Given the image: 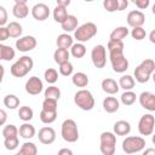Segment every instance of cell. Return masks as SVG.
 Here are the masks:
<instances>
[{
    "instance_id": "obj_1",
    "label": "cell",
    "mask_w": 155,
    "mask_h": 155,
    "mask_svg": "<svg viewBox=\"0 0 155 155\" xmlns=\"http://www.w3.org/2000/svg\"><path fill=\"white\" fill-rule=\"evenodd\" d=\"M33 67H34L33 58L29 56H22L17 62H15L11 65L10 71L15 78H23L33 69Z\"/></svg>"
},
{
    "instance_id": "obj_2",
    "label": "cell",
    "mask_w": 155,
    "mask_h": 155,
    "mask_svg": "<svg viewBox=\"0 0 155 155\" xmlns=\"http://www.w3.org/2000/svg\"><path fill=\"white\" fill-rule=\"evenodd\" d=\"M74 103L80 109L88 111V110H92L94 107V97L88 90L81 88L74 94Z\"/></svg>"
},
{
    "instance_id": "obj_3",
    "label": "cell",
    "mask_w": 155,
    "mask_h": 155,
    "mask_svg": "<svg viewBox=\"0 0 155 155\" xmlns=\"http://www.w3.org/2000/svg\"><path fill=\"white\" fill-rule=\"evenodd\" d=\"M97 34V25L93 22H86L76 28L74 31V39L78 42H86Z\"/></svg>"
},
{
    "instance_id": "obj_4",
    "label": "cell",
    "mask_w": 155,
    "mask_h": 155,
    "mask_svg": "<svg viewBox=\"0 0 155 155\" xmlns=\"http://www.w3.org/2000/svg\"><path fill=\"white\" fill-rule=\"evenodd\" d=\"M62 138L68 143H75L79 139V130L78 125L73 119H67L63 121L61 127Z\"/></svg>"
},
{
    "instance_id": "obj_5",
    "label": "cell",
    "mask_w": 155,
    "mask_h": 155,
    "mask_svg": "<svg viewBox=\"0 0 155 155\" xmlns=\"http://www.w3.org/2000/svg\"><path fill=\"white\" fill-rule=\"evenodd\" d=\"M145 147V139L139 136H132V137H126L122 140V150L126 154H134L139 153L144 149Z\"/></svg>"
},
{
    "instance_id": "obj_6",
    "label": "cell",
    "mask_w": 155,
    "mask_h": 155,
    "mask_svg": "<svg viewBox=\"0 0 155 155\" xmlns=\"http://www.w3.org/2000/svg\"><path fill=\"white\" fill-rule=\"evenodd\" d=\"M99 149L103 155H114L116 149V136L113 132H103L99 137Z\"/></svg>"
},
{
    "instance_id": "obj_7",
    "label": "cell",
    "mask_w": 155,
    "mask_h": 155,
    "mask_svg": "<svg viewBox=\"0 0 155 155\" xmlns=\"http://www.w3.org/2000/svg\"><path fill=\"white\" fill-rule=\"evenodd\" d=\"M109 59L115 73H125L128 69V61L124 52H109Z\"/></svg>"
},
{
    "instance_id": "obj_8",
    "label": "cell",
    "mask_w": 155,
    "mask_h": 155,
    "mask_svg": "<svg viewBox=\"0 0 155 155\" xmlns=\"http://www.w3.org/2000/svg\"><path fill=\"white\" fill-rule=\"evenodd\" d=\"M91 59L96 68H104L107 64V48L103 45H96L91 51Z\"/></svg>"
},
{
    "instance_id": "obj_9",
    "label": "cell",
    "mask_w": 155,
    "mask_h": 155,
    "mask_svg": "<svg viewBox=\"0 0 155 155\" xmlns=\"http://www.w3.org/2000/svg\"><path fill=\"white\" fill-rule=\"evenodd\" d=\"M155 116L151 114H144L138 121V131L142 136H150L154 133Z\"/></svg>"
},
{
    "instance_id": "obj_10",
    "label": "cell",
    "mask_w": 155,
    "mask_h": 155,
    "mask_svg": "<svg viewBox=\"0 0 155 155\" xmlns=\"http://www.w3.org/2000/svg\"><path fill=\"white\" fill-rule=\"evenodd\" d=\"M36 39L31 35H25L16 41V48L21 52H29L36 47Z\"/></svg>"
},
{
    "instance_id": "obj_11",
    "label": "cell",
    "mask_w": 155,
    "mask_h": 155,
    "mask_svg": "<svg viewBox=\"0 0 155 155\" xmlns=\"http://www.w3.org/2000/svg\"><path fill=\"white\" fill-rule=\"evenodd\" d=\"M44 90V84L40 80V78L38 76H30L27 82H25V92L31 94V96H36L40 94Z\"/></svg>"
},
{
    "instance_id": "obj_12",
    "label": "cell",
    "mask_w": 155,
    "mask_h": 155,
    "mask_svg": "<svg viewBox=\"0 0 155 155\" xmlns=\"http://www.w3.org/2000/svg\"><path fill=\"white\" fill-rule=\"evenodd\" d=\"M31 16L34 17V19L39 21V22H42L45 19L48 18L50 16V8L46 4H42V2H39V4H35L33 7H31Z\"/></svg>"
},
{
    "instance_id": "obj_13",
    "label": "cell",
    "mask_w": 155,
    "mask_h": 155,
    "mask_svg": "<svg viewBox=\"0 0 155 155\" xmlns=\"http://www.w3.org/2000/svg\"><path fill=\"white\" fill-rule=\"evenodd\" d=\"M38 138L42 144H46V145L52 144L56 140V131L50 126H45L39 130Z\"/></svg>"
},
{
    "instance_id": "obj_14",
    "label": "cell",
    "mask_w": 155,
    "mask_h": 155,
    "mask_svg": "<svg viewBox=\"0 0 155 155\" xmlns=\"http://www.w3.org/2000/svg\"><path fill=\"white\" fill-rule=\"evenodd\" d=\"M126 19H127V24L130 27H132V28H134V27H143V24L145 23V16L139 10H133V11L128 12Z\"/></svg>"
},
{
    "instance_id": "obj_15",
    "label": "cell",
    "mask_w": 155,
    "mask_h": 155,
    "mask_svg": "<svg viewBox=\"0 0 155 155\" xmlns=\"http://www.w3.org/2000/svg\"><path fill=\"white\" fill-rule=\"evenodd\" d=\"M139 104L149 111H155V94L151 92H142L139 94Z\"/></svg>"
},
{
    "instance_id": "obj_16",
    "label": "cell",
    "mask_w": 155,
    "mask_h": 155,
    "mask_svg": "<svg viewBox=\"0 0 155 155\" xmlns=\"http://www.w3.org/2000/svg\"><path fill=\"white\" fill-rule=\"evenodd\" d=\"M133 74H134V79H136V81L139 82V84H145V82H148L149 79L151 78V74H150V73H149L142 64H139V65L136 67Z\"/></svg>"
},
{
    "instance_id": "obj_17",
    "label": "cell",
    "mask_w": 155,
    "mask_h": 155,
    "mask_svg": "<svg viewBox=\"0 0 155 155\" xmlns=\"http://www.w3.org/2000/svg\"><path fill=\"white\" fill-rule=\"evenodd\" d=\"M119 88H120L119 82H116L111 78H107V79H104L102 81V90L105 93H108V94H115V93H117L119 92Z\"/></svg>"
},
{
    "instance_id": "obj_18",
    "label": "cell",
    "mask_w": 155,
    "mask_h": 155,
    "mask_svg": "<svg viewBox=\"0 0 155 155\" xmlns=\"http://www.w3.org/2000/svg\"><path fill=\"white\" fill-rule=\"evenodd\" d=\"M131 132V124L126 120H119L114 124V133L116 136H127Z\"/></svg>"
},
{
    "instance_id": "obj_19",
    "label": "cell",
    "mask_w": 155,
    "mask_h": 155,
    "mask_svg": "<svg viewBox=\"0 0 155 155\" xmlns=\"http://www.w3.org/2000/svg\"><path fill=\"white\" fill-rule=\"evenodd\" d=\"M119 108H120V102L115 97H105L103 99V109L107 113L113 114V113L117 111Z\"/></svg>"
},
{
    "instance_id": "obj_20",
    "label": "cell",
    "mask_w": 155,
    "mask_h": 155,
    "mask_svg": "<svg viewBox=\"0 0 155 155\" xmlns=\"http://www.w3.org/2000/svg\"><path fill=\"white\" fill-rule=\"evenodd\" d=\"M35 133H36V130H35V127H34L31 124H29V121H28V122H24V124L21 125V127H19V136H21L22 138H24V139H30V138H33V137L35 136Z\"/></svg>"
},
{
    "instance_id": "obj_21",
    "label": "cell",
    "mask_w": 155,
    "mask_h": 155,
    "mask_svg": "<svg viewBox=\"0 0 155 155\" xmlns=\"http://www.w3.org/2000/svg\"><path fill=\"white\" fill-rule=\"evenodd\" d=\"M61 27L64 31L67 33H70V31H75L76 28H78V18L74 16V15H69L65 21L63 23H61Z\"/></svg>"
},
{
    "instance_id": "obj_22",
    "label": "cell",
    "mask_w": 155,
    "mask_h": 155,
    "mask_svg": "<svg viewBox=\"0 0 155 155\" xmlns=\"http://www.w3.org/2000/svg\"><path fill=\"white\" fill-rule=\"evenodd\" d=\"M56 44H57V47H63V48H70L74 44V39L73 36H70L68 33H63L61 35L57 36V40H56Z\"/></svg>"
},
{
    "instance_id": "obj_23",
    "label": "cell",
    "mask_w": 155,
    "mask_h": 155,
    "mask_svg": "<svg viewBox=\"0 0 155 155\" xmlns=\"http://www.w3.org/2000/svg\"><path fill=\"white\" fill-rule=\"evenodd\" d=\"M71 82L73 85H75L76 87H86L90 82L88 80V76L82 73V71H78L75 74H73V78H71Z\"/></svg>"
},
{
    "instance_id": "obj_24",
    "label": "cell",
    "mask_w": 155,
    "mask_h": 155,
    "mask_svg": "<svg viewBox=\"0 0 155 155\" xmlns=\"http://www.w3.org/2000/svg\"><path fill=\"white\" fill-rule=\"evenodd\" d=\"M12 13L16 18H25L29 15V7L27 6V4H15V6L12 7Z\"/></svg>"
},
{
    "instance_id": "obj_25",
    "label": "cell",
    "mask_w": 155,
    "mask_h": 155,
    "mask_svg": "<svg viewBox=\"0 0 155 155\" xmlns=\"http://www.w3.org/2000/svg\"><path fill=\"white\" fill-rule=\"evenodd\" d=\"M69 57H70V52L68 51V48H63V47H58L53 53V58L57 64L69 61Z\"/></svg>"
},
{
    "instance_id": "obj_26",
    "label": "cell",
    "mask_w": 155,
    "mask_h": 155,
    "mask_svg": "<svg viewBox=\"0 0 155 155\" xmlns=\"http://www.w3.org/2000/svg\"><path fill=\"white\" fill-rule=\"evenodd\" d=\"M15 56H16V52H15V50L11 46L0 44V59H2V61H11V59L15 58Z\"/></svg>"
},
{
    "instance_id": "obj_27",
    "label": "cell",
    "mask_w": 155,
    "mask_h": 155,
    "mask_svg": "<svg viewBox=\"0 0 155 155\" xmlns=\"http://www.w3.org/2000/svg\"><path fill=\"white\" fill-rule=\"evenodd\" d=\"M130 34L128 29L126 27H116L109 35V39L110 40H120L122 41L127 35Z\"/></svg>"
},
{
    "instance_id": "obj_28",
    "label": "cell",
    "mask_w": 155,
    "mask_h": 155,
    "mask_svg": "<svg viewBox=\"0 0 155 155\" xmlns=\"http://www.w3.org/2000/svg\"><path fill=\"white\" fill-rule=\"evenodd\" d=\"M68 16H69V15H68L67 7L59 6V5H57V6L54 7V10H53V19H54L57 23H63Z\"/></svg>"
},
{
    "instance_id": "obj_29",
    "label": "cell",
    "mask_w": 155,
    "mask_h": 155,
    "mask_svg": "<svg viewBox=\"0 0 155 155\" xmlns=\"http://www.w3.org/2000/svg\"><path fill=\"white\" fill-rule=\"evenodd\" d=\"M134 78H132L131 75H122L120 79H119V86L120 88H124L125 91H128V90H132L134 87Z\"/></svg>"
},
{
    "instance_id": "obj_30",
    "label": "cell",
    "mask_w": 155,
    "mask_h": 155,
    "mask_svg": "<svg viewBox=\"0 0 155 155\" xmlns=\"http://www.w3.org/2000/svg\"><path fill=\"white\" fill-rule=\"evenodd\" d=\"M38 154V148L33 142H25L22 144L18 155H36Z\"/></svg>"
},
{
    "instance_id": "obj_31",
    "label": "cell",
    "mask_w": 155,
    "mask_h": 155,
    "mask_svg": "<svg viewBox=\"0 0 155 155\" xmlns=\"http://www.w3.org/2000/svg\"><path fill=\"white\" fill-rule=\"evenodd\" d=\"M56 119H57V111H51V110L41 109V111H40V120H41V122H44L46 125H50V124L54 122Z\"/></svg>"
},
{
    "instance_id": "obj_32",
    "label": "cell",
    "mask_w": 155,
    "mask_h": 155,
    "mask_svg": "<svg viewBox=\"0 0 155 155\" xmlns=\"http://www.w3.org/2000/svg\"><path fill=\"white\" fill-rule=\"evenodd\" d=\"M70 54L75 58H82L86 54V47H85L84 42L73 44V46L70 47Z\"/></svg>"
},
{
    "instance_id": "obj_33",
    "label": "cell",
    "mask_w": 155,
    "mask_h": 155,
    "mask_svg": "<svg viewBox=\"0 0 155 155\" xmlns=\"http://www.w3.org/2000/svg\"><path fill=\"white\" fill-rule=\"evenodd\" d=\"M18 116H19V119H21L22 121L28 122V121H30V120L33 119L34 111H33V109H31L30 107L23 105V107H21L19 110H18Z\"/></svg>"
},
{
    "instance_id": "obj_34",
    "label": "cell",
    "mask_w": 155,
    "mask_h": 155,
    "mask_svg": "<svg viewBox=\"0 0 155 155\" xmlns=\"http://www.w3.org/2000/svg\"><path fill=\"white\" fill-rule=\"evenodd\" d=\"M7 29L10 33V38H21L22 35V25L18 22H10L7 24Z\"/></svg>"
},
{
    "instance_id": "obj_35",
    "label": "cell",
    "mask_w": 155,
    "mask_h": 155,
    "mask_svg": "<svg viewBox=\"0 0 155 155\" xmlns=\"http://www.w3.org/2000/svg\"><path fill=\"white\" fill-rule=\"evenodd\" d=\"M120 99H121V103L124 104V105H132L134 102H136V99H137V96H136V93L132 91V90H128V91H125L122 94H121V97H120Z\"/></svg>"
},
{
    "instance_id": "obj_36",
    "label": "cell",
    "mask_w": 155,
    "mask_h": 155,
    "mask_svg": "<svg viewBox=\"0 0 155 155\" xmlns=\"http://www.w3.org/2000/svg\"><path fill=\"white\" fill-rule=\"evenodd\" d=\"M4 105L13 110L17 107H19V98L16 94H7L4 97Z\"/></svg>"
},
{
    "instance_id": "obj_37",
    "label": "cell",
    "mask_w": 155,
    "mask_h": 155,
    "mask_svg": "<svg viewBox=\"0 0 155 155\" xmlns=\"http://www.w3.org/2000/svg\"><path fill=\"white\" fill-rule=\"evenodd\" d=\"M44 78H45V80H46L47 84L53 85V84H56L57 80H58V71H57L56 69H53V68H48V69L45 70Z\"/></svg>"
},
{
    "instance_id": "obj_38",
    "label": "cell",
    "mask_w": 155,
    "mask_h": 155,
    "mask_svg": "<svg viewBox=\"0 0 155 155\" xmlns=\"http://www.w3.org/2000/svg\"><path fill=\"white\" fill-rule=\"evenodd\" d=\"M107 47L109 52H124L125 45H124V41H120V40H109Z\"/></svg>"
},
{
    "instance_id": "obj_39",
    "label": "cell",
    "mask_w": 155,
    "mask_h": 155,
    "mask_svg": "<svg viewBox=\"0 0 155 155\" xmlns=\"http://www.w3.org/2000/svg\"><path fill=\"white\" fill-rule=\"evenodd\" d=\"M45 98H53V99L58 101L61 98V90L57 86H54V85L48 86L45 90Z\"/></svg>"
},
{
    "instance_id": "obj_40",
    "label": "cell",
    "mask_w": 155,
    "mask_h": 155,
    "mask_svg": "<svg viewBox=\"0 0 155 155\" xmlns=\"http://www.w3.org/2000/svg\"><path fill=\"white\" fill-rule=\"evenodd\" d=\"M59 65V74L61 75H63V76H70L71 74H73V70H74V67H73V64L69 62V61H67V62H63V63H61V64H58Z\"/></svg>"
},
{
    "instance_id": "obj_41",
    "label": "cell",
    "mask_w": 155,
    "mask_h": 155,
    "mask_svg": "<svg viewBox=\"0 0 155 155\" xmlns=\"http://www.w3.org/2000/svg\"><path fill=\"white\" fill-rule=\"evenodd\" d=\"M18 133H19V130H18L15 125H12V124H8V125H6V126L2 128V136H4V138L15 137V136H17Z\"/></svg>"
},
{
    "instance_id": "obj_42",
    "label": "cell",
    "mask_w": 155,
    "mask_h": 155,
    "mask_svg": "<svg viewBox=\"0 0 155 155\" xmlns=\"http://www.w3.org/2000/svg\"><path fill=\"white\" fill-rule=\"evenodd\" d=\"M131 36H132L134 40H137V41H140V40L145 39L147 31H145V29H144L143 27H134V28L131 30Z\"/></svg>"
},
{
    "instance_id": "obj_43",
    "label": "cell",
    "mask_w": 155,
    "mask_h": 155,
    "mask_svg": "<svg viewBox=\"0 0 155 155\" xmlns=\"http://www.w3.org/2000/svg\"><path fill=\"white\" fill-rule=\"evenodd\" d=\"M4 145L7 150H15L18 145H19V140H18V136L15 137H8V138H4Z\"/></svg>"
},
{
    "instance_id": "obj_44",
    "label": "cell",
    "mask_w": 155,
    "mask_h": 155,
    "mask_svg": "<svg viewBox=\"0 0 155 155\" xmlns=\"http://www.w3.org/2000/svg\"><path fill=\"white\" fill-rule=\"evenodd\" d=\"M57 99L53 98H45L42 102V109L45 110H51V111H57Z\"/></svg>"
},
{
    "instance_id": "obj_45",
    "label": "cell",
    "mask_w": 155,
    "mask_h": 155,
    "mask_svg": "<svg viewBox=\"0 0 155 155\" xmlns=\"http://www.w3.org/2000/svg\"><path fill=\"white\" fill-rule=\"evenodd\" d=\"M103 7L108 12L117 11V1L116 0H103Z\"/></svg>"
},
{
    "instance_id": "obj_46",
    "label": "cell",
    "mask_w": 155,
    "mask_h": 155,
    "mask_svg": "<svg viewBox=\"0 0 155 155\" xmlns=\"http://www.w3.org/2000/svg\"><path fill=\"white\" fill-rule=\"evenodd\" d=\"M139 10H145L149 7V4H150V0H131Z\"/></svg>"
},
{
    "instance_id": "obj_47",
    "label": "cell",
    "mask_w": 155,
    "mask_h": 155,
    "mask_svg": "<svg viewBox=\"0 0 155 155\" xmlns=\"http://www.w3.org/2000/svg\"><path fill=\"white\" fill-rule=\"evenodd\" d=\"M7 22V11L4 6H0V27H4Z\"/></svg>"
},
{
    "instance_id": "obj_48",
    "label": "cell",
    "mask_w": 155,
    "mask_h": 155,
    "mask_svg": "<svg viewBox=\"0 0 155 155\" xmlns=\"http://www.w3.org/2000/svg\"><path fill=\"white\" fill-rule=\"evenodd\" d=\"M10 38V33H8V29L7 27H0V41H5Z\"/></svg>"
},
{
    "instance_id": "obj_49",
    "label": "cell",
    "mask_w": 155,
    "mask_h": 155,
    "mask_svg": "<svg viewBox=\"0 0 155 155\" xmlns=\"http://www.w3.org/2000/svg\"><path fill=\"white\" fill-rule=\"evenodd\" d=\"M117 1V11H124L128 7V0H116Z\"/></svg>"
},
{
    "instance_id": "obj_50",
    "label": "cell",
    "mask_w": 155,
    "mask_h": 155,
    "mask_svg": "<svg viewBox=\"0 0 155 155\" xmlns=\"http://www.w3.org/2000/svg\"><path fill=\"white\" fill-rule=\"evenodd\" d=\"M6 119H7V115H6V111L4 109L0 110V125H5L6 122Z\"/></svg>"
},
{
    "instance_id": "obj_51",
    "label": "cell",
    "mask_w": 155,
    "mask_h": 155,
    "mask_svg": "<svg viewBox=\"0 0 155 155\" xmlns=\"http://www.w3.org/2000/svg\"><path fill=\"white\" fill-rule=\"evenodd\" d=\"M56 2H57V5H59V6H64V7H68V6L70 5L71 0H56Z\"/></svg>"
},
{
    "instance_id": "obj_52",
    "label": "cell",
    "mask_w": 155,
    "mask_h": 155,
    "mask_svg": "<svg viewBox=\"0 0 155 155\" xmlns=\"http://www.w3.org/2000/svg\"><path fill=\"white\" fill-rule=\"evenodd\" d=\"M73 155V151L70 150V149H68V148H63V149H61V150H58V155Z\"/></svg>"
},
{
    "instance_id": "obj_53",
    "label": "cell",
    "mask_w": 155,
    "mask_h": 155,
    "mask_svg": "<svg viewBox=\"0 0 155 155\" xmlns=\"http://www.w3.org/2000/svg\"><path fill=\"white\" fill-rule=\"evenodd\" d=\"M144 155H155V148H149V149H145L143 151Z\"/></svg>"
},
{
    "instance_id": "obj_54",
    "label": "cell",
    "mask_w": 155,
    "mask_h": 155,
    "mask_svg": "<svg viewBox=\"0 0 155 155\" xmlns=\"http://www.w3.org/2000/svg\"><path fill=\"white\" fill-rule=\"evenodd\" d=\"M149 41L151 44H155V29H153L150 33H149Z\"/></svg>"
},
{
    "instance_id": "obj_55",
    "label": "cell",
    "mask_w": 155,
    "mask_h": 155,
    "mask_svg": "<svg viewBox=\"0 0 155 155\" xmlns=\"http://www.w3.org/2000/svg\"><path fill=\"white\" fill-rule=\"evenodd\" d=\"M28 0H15V4H27Z\"/></svg>"
},
{
    "instance_id": "obj_56",
    "label": "cell",
    "mask_w": 155,
    "mask_h": 155,
    "mask_svg": "<svg viewBox=\"0 0 155 155\" xmlns=\"http://www.w3.org/2000/svg\"><path fill=\"white\" fill-rule=\"evenodd\" d=\"M151 142H153V144L155 145V133H153V137H151Z\"/></svg>"
},
{
    "instance_id": "obj_57",
    "label": "cell",
    "mask_w": 155,
    "mask_h": 155,
    "mask_svg": "<svg viewBox=\"0 0 155 155\" xmlns=\"http://www.w3.org/2000/svg\"><path fill=\"white\" fill-rule=\"evenodd\" d=\"M151 79H153V81H154V84H155V71L151 74Z\"/></svg>"
},
{
    "instance_id": "obj_58",
    "label": "cell",
    "mask_w": 155,
    "mask_h": 155,
    "mask_svg": "<svg viewBox=\"0 0 155 155\" xmlns=\"http://www.w3.org/2000/svg\"><path fill=\"white\" fill-rule=\"evenodd\" d=\"M85 1H86V2H92L93 0H85Z\"/></svg>"
}]
</instances>
